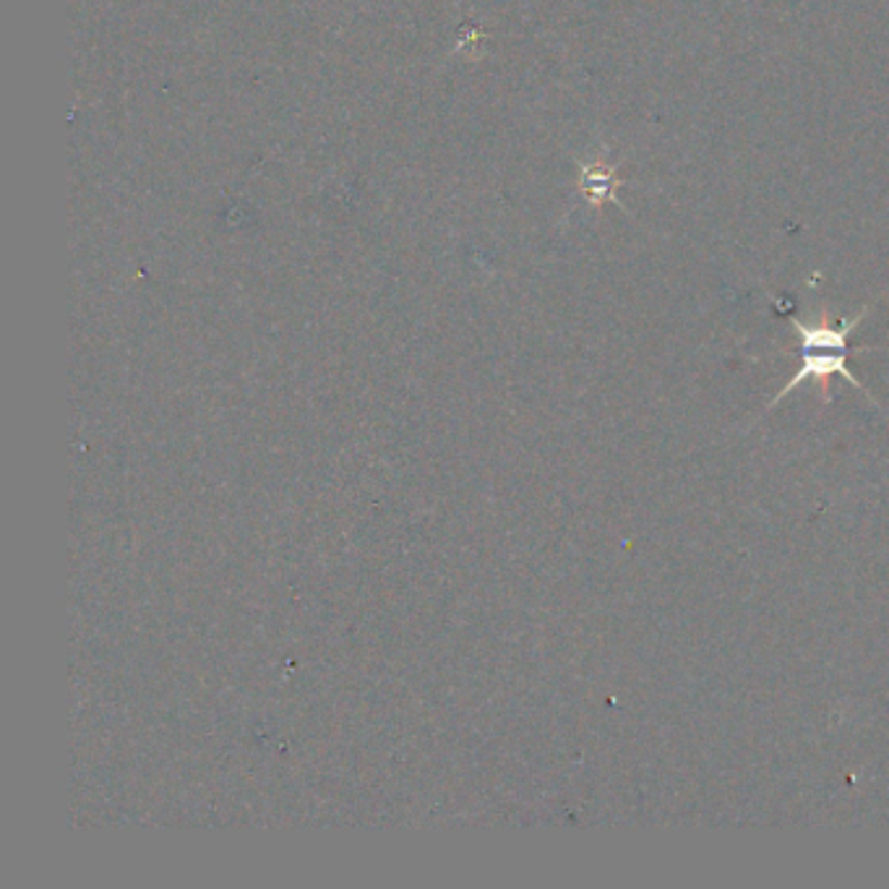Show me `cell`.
<instances>
[{
	"instance_id": "7a4b0ae2",
	"label": "cell",
	"mask_w": 889,
	"mask_h": 889,
	"mask_svg": "<svg viewBox=\"0 0 889 889\" xmlns=\"http://www.w3.org/2000/svg\"><path fill=\"white\" fill-rule=\"evenodd\" d=\"M624 180H619L613 175L611 167L606 165H595V167H584V178H582V188L584 193H587L589 201H600L602 199H615L613 188H619Z\"/></svg>"
},
{
	"instance_id": "6da1fadb",
	"label": "cell",
	"mask_w": 889,
	"mask_h": 889,
	"mask_svg": "<svg viewBox=\"0 0 889 889\" xmlns=\"http://www.w3.org/2000/svg\"><path fill=\"white\" fill-rule=\"evenodd\" d=\"M868 308L863 306L859 314L853 316V319H842L837 327L827 321H816V323H809V321H801L796 319V316H790V327H793V332L798 336V355H801V366H798V371L793 373V379L785 384L780 392L775 394V399L770 402V410L777 405V402H783L788 394H793L798 386L807 384V381H824L827 384L829 376H842V379L850 381L855 389H859L861 394L868 392L863 389V384L859 379H855L853 373L848 371V358L853 353H863V350H850V336L855 334V329L861 327V321L866 319Z\"/></svg>"
}]
</instances>
